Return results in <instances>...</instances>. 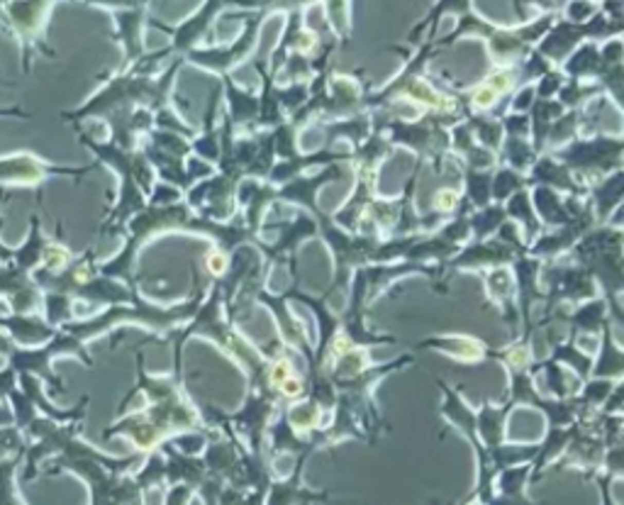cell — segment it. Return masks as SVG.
I'll list each match as a JSON object with an SVG mask.
<instances>
[{
    "label": "cell",
    "instance_id": "obj_1",
    "mask_svg": "<svg viewBox=\"0 0 624 505\" xmlns=\"http://www.w3.org/2000/svg\"><path fill=\"white\" fill-rule=\"evenodd\" d=\"M507 83H510V78L507 76H497V78H493V81H488V83L475 93V105H490L497 98V95L503 93L505 88H507Z\"/></svg>",
    "mask_w": 624,
    "mask_h": 505
},
{
    "label": "cell",
    "instance_id": "obj_2",
    "mask_svg": "<svg viewBox=\"0 0 624 505\" xmlns=\"http://www.w3.org/2000/svg\"><path fill=\"white\" fill-rule=\"evenodd\" d=\"M454 193L451 190H447V193H441V196H437V200H441V207H451L454 205Z\"/></svg>",
    "mask_w": 624,
    "mask_h": 505
}]
</instances>
